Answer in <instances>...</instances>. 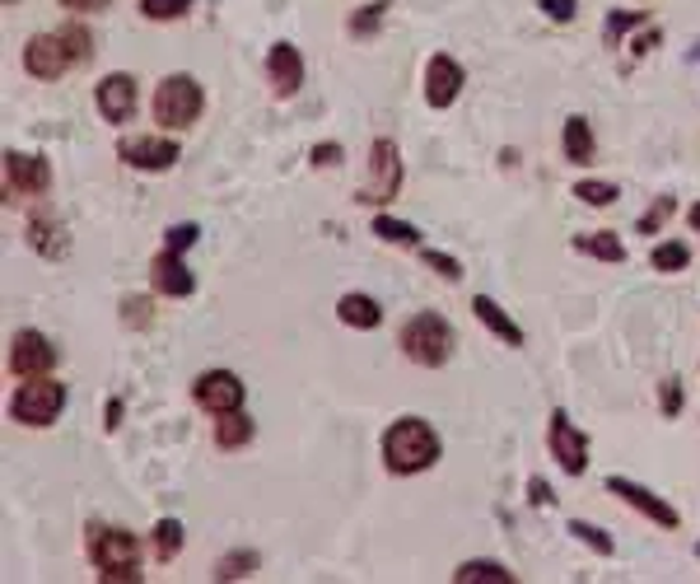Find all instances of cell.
Instances as JSON below:
<instances>
[{
    "mask_svg": "<svg viewBox=\"0 0 700 584\" xmlns=\"http://www.w3.org/2000/svg\"><path fill=\"white\" fill-rule=\"evenodd\" d=\"M57 33H61V43H66V52H70V61H76V66H89V61H94V33H89L80 20L61 24Z\"/></svg>",
    "mask_w": 700,
    "mask_h": 584,
    "instance_id": "cb8c5ba5",
    "label": "cell"
},
{
    "mask_svg": "<svg viewBox=\"0 0 700 584\" xmlns=\"http://www.w3.org/2000/svg\"><path fill=\"white\" fill-rule=\"evenodd\" d=\"M569 534H575V538H579L584 547H594V552H598V557H612V552H617V542H612V538H607V534H602V528H594V524H584V519H569Z\"/></svg>",
    "mask_w": 700,
    "mask_h": 584,
    "instance_id": "d6a6232c",
    "label": "cell"
},
{
    "mask_svg": "<svg viewBox=\"0 0 700 584\" xmlns=\"http://www.w3.org/2000/svg\"><path fill=\"white\" fill-rule=\"evenodd\" d=\"M313 169H331V164H341L346 159V150H341V145L337 141H323V145H313Z\"/></svg>",
    "mask_w": 700,
    "mask_h": 584,
    "instance_id": "74e56055",
    "label": "cell"
},
{
    "mask_svg": "<svg viewBox=\"0 0 700 584\" xmlns=\"http://www.w3.org/2000/svg\"><path fill=\"white\" fill-rule=\"evenodd\" d=\"M397 192H402V150H397V141L383 136V141L370 145V182L355 192V202L388 206Z\"/></svg>",
    "mask_w": 700,
    "mask_h": 584,
    "instance_id": "8992f818",
    "label": "cell"
},
{
    "mask_svg": "<svg viewBox=\"0 0 700 584\" xmlns=\"http://www.w3.org/2000/svg\"><path fill=\"white\" fill-rule=\"evenodd\" d=\"M658 38H663V33H658V29H650L644 38H635V43H631V57H650V52L658 47Z\"/></svg>",
    "mask_w": 700,
    "mask_h": 584,
    "instance_id": "b9f144b4",
    "label": "cell"
},
{
    "mask_svg": "<svg viewBox=\"0 0 700 584\" xmlns=\"http://www.w3.org/2000/svg\"><path fill=\"white\" fill-rule=\"evenodd\" d=\"M458 584H513V571H505L500 561H467V565H458L453 571Z\"/></svg>",
    "mask_w": 700,
    "mask_h": 584,
    "instance_id": "603a6c76",
    "label": "cell"
},
{
    "mask_svg": "<svg viewBox=\"0 0 700 584\" xmlns=\"http://www.w3.org/2000/svg\"><path fill=\"white\" fill-rule=\"evenodd\" d=\"M66 10H80V14H94V10H108L113 0H61Z\"/></svg>",
    "mask_w": 700,
    "mask_h": 584,
    "instance_id": "ee69618b",
    "label": "cell"
},
{
    "mask_svg": "<svg viewBox=\"0 0 700 584\" xmlns=\"http://www.w3.org/2000/svg\"><path fill=\"white\" fill-rule=\"evenodd\" d=\"M528 501H532V505H551V486H546L542 478H532V482H528Z\"/></svg>",
    "mask_w": 700,
    "mask_h": 584,
    "instance_id": "7bdbcfd3",
    "label": "cell"
},
{
    "mask_svg": "<svg viewBox=\"0 0 700 584\" xmlns=\"http://www.w3.org/2000/svg\"><path fill=\"white\" fill-rule=\"evenodd\" d=\"M122 412H126V407L113 397V403H108V422H103V426H108V430H117V426H122Z\"/></svg>",
    "mask_w": 700,
    "mask_h": 584,
    "instance_id": "f6af8a7d",
    "label": "cell"
},
{
    "mask_svg": "<svg viewBox=\"0 0 700 584\" xmlns=\"http://www.w3.org/2000/svg\"><path fill=\"white\" fill-rule=\"evenodd\" d=\"M192 397H196V407L211 412V416L238 412V407H244V379L229 374V370H206L192 383Z\"/></svg>",
    "mask_w": 700,
    "mask_h": 584,
    "instance_id": "30bf717a",
    "label": "cell"
},
{
    "mask_svg": "<svg viewBox=\"0 0 700 584\" xmlns=\"http://www.w3.org/2000/svg\"><path fill=\"white\" fill-rule=\"evenodd\" d=\"M52 370H57V346H52L43 333H33V327L14 333V341H10V374L14 379H38V374H52Z\"/></svg>",
    "mask_w": 700,
    "mask_h": 584,
    "instance_id": "ba28073f",
    "label": "cell"
},
{
    "mask_svg": "<svg viewBox=\"0 0 700 584\" xmlns=\"http://www.w3.org/2000/svg\"><path fill=\"white\" fill-rule=\"evenodd\" d=\"M472 314H476V323H482L486 333H495V337H500L505 346H523V341H528V337H523V327L513 323V318H509L505 308L495 304L490 295H476V300H472Z\"/></svg>",
    "mask_w": 700,
    "mask_h": 584,
    "instance_id": "ac0fdd59",
    "label": "cell"
},
{
    "mask_svg": "<svg viewBox=\"0 0 700 584\" xmlns=\"http://www.w3.org/2000/svg\"><path fill=\"white\" fill-rule=\"evenodd\" d=\"M575 0H542V14H546V20L551 24H569V20H575Z\"/></svg>",
    "mask_w": 700,
    "mask_h": 584,
    "instance_id": "ab89813d",
    "label": "cell"
},
{
    "mask_svg": "<svg viewBox=\"0 0 700 584\" xmlns=\"http://www.w3.org/2000/svg\"><path fill=\"white\" fill-rule=\"evenodd\" d=\"M696 557H700V542H696Z\"/></svg>",
    "mask_w": 700,
    "mask_h": 584,
    "instance_id": "c3c4849f",
    "label": "cell"
},
{
    "mask_svg": "<svg viewBox=\"0 0 700 584\" xmlns=\"http://www.w3.org/2000/svg\"><path fill=\"white\" fill-rule=\"evenodd\" d=\"M691 61H700V43H696V52H691Z\"/></svg>",
    "mask_w": 700,
    "mask_h": 584,
    "instance_id": "7dc6e473",
    "label": "cell"
},
{
    "mask_svg": "<svg viewBox=\"0 0 700 584\" xmlns=\"http://www.w3.org/2000/svg\"><path fill=\"white\" fill-rule=\"evenodd\" d=\"M267 80H271V89H275L281 99L300 94V85H304V57H300V47H294V43H275V47L267 52Z\"/></svg>",
    "mask_w": 700,
    "mask_h": 584,
    "instance_id": "2e32d148",
    "label": "cell"
},
{
    "mask_svg": "<svg viewBox=\"0 0 700 584\" xmlns=\"http://www.w3.org/2000/svg\"><path fill=\"white\" fill-rule=\"evenodd\" d=\"M66 407V383H57L52 374H38V379H24L20 393L10 397V416L20 426H52Z\"/></svg>",
    "mask_w": 700,
    "mask_h": 584,
    "instance_id": "277c9868",
    "label": "cell"
},
{
    "mask_svg": "<svg viewBox=\"0 0 700 584\" xmlns=\"http://www.w3.org/2000/svg\"><path fill=\"white\" fill-rule=\"evenodd\" d=\"M374 234L383 244H397V248H426V244H420V229L407 225V221H397V215H374Z\"/></svg>",
    "mask_w": 700,
    "mask_h": 584,
    "instance_id": "7402d4cb",
    "label": "cell"
},
{
    "mask_svg": "<svg viewBox=\"0 0 700 584\" xmlns=\"http://www.w3.org/2000/svg\"><path fill=\"white\" fill-rule=\"evenodd\" d=\"M463 85H467L463 61H453L449 52L430 57V66H426V103L430 108H453V99L463 94Z\"/></svg>",
    "mask_w": 700,
    "mask_h": 584,
    "instance_id": "5bb4252c",
    "label": "cell"
},
{
    "mask_svg": "<svg viewBox=\"0 0 700 584\" xmlns=\"http://www.w3.org/2000/svg\"><path fill=\"white\" fill-rule=\"evenodd\" d=\"M89 561L99 565V580H145L140 571V542L126 528L89 524Z\"/></svg>",
    "mask_w": 700,
    "mask_h": 584,
    "instance_id": "7a4b0ae2",
    "label": "cell"
},
{
    "mask_svg": "<svg viewBox=\"0 0 700 584\" xmlns=\"http://www.w3.org/2000/svg\"><path fill=\"white\" fill-rule=\"evenodd\" d=\"M52 234H57V225H52V221H29V244L38 248V252H47V258H61L66 239H52Z\"/></svg>",
    "mask_w": 700,
    "mask_h": 584,
    "instance_id": "4dcf8cb0",
    "label": "cell"
},
{
    "mask_svg": "<svg viewBox=\"0 0 700 584\" xmlns=\"http://www.w3.org/2000/svg\"><path fill=\"white\" fill-rule=\"evenodd\" d=\"M150 547H155V561H173L182 552V524L178 519H159Z\"/></svg>",
    "mask_w": 700,
    "mask_h": 584,
    "instance_id": "484cf974",
    "label": "cell"
},
{
    "mask_svg": "<svg viewBox=\"0 0 700 584\" xmlns=\"http://www.w3.org/2000/svg\"><path fill=\"white\" fill-rule=\"evenodd\" d=\"M10 5H14V0H10Z\"/></svg>",
    "mask_w": 700,
    "mask_h": 584,
    "instance_id": "681fc988",
    "label": "cell"
},
{
    "mask_svg": "<svg viewBox=\"0 0 700 584\" xmlns=\"http://www.w3.org/2000/svg\"><path fill=\"white\" fill-rule=\"evenodd\" d=\"M439 435L430 422H420V416H402V422L388 426V435H383V463H388V472H397V478H416V472H426L439 463Z\"/></svg>",
    "mask_w": 700,
    "mask_h": 584,
    "instance_id": "6da1fadb",
    "label": "cell"
},
{
    "mask_svg": "<svg viewBox=\"0 0 700 584\" xmlns=\"http://www.w3.org/2000/svg\"><path fill=\"white\" fill-rule=\"evenodd\" d=\"M52 188V169L47 159L10 150L5 155V202H29V196H43Z\"/></svg>",
    "mask_w": 700,
    "mask_h": 584,
    "instance_id": "52a82bcc",
    "label": "cell"
},
{
    "mask_svg": "<svg viewBox=\"0 0 700 584\" xmlns=\"http://www.w3.org/2000/svg\"><path fill=\"white\" fill-rule=\"evenodd\" d=\"M644 24V10H617L612 20H607V43H617L625 29H640Z\"/></svg>",
    "mask_w": 700,
    "mask_h": 584,
    "instance_id": "8d00e7d4",
    "label": "cell"
},
{
    "mask_svg": "<svg viewBox=\"0 0 700 584\" xmlns=\"http://www.w3.org/2000/svg\"><path fill=\"white\" fill-rule=\"evenodd\" d=\"M681 403H687L681 383H677V379H663V383H658V412H663V416H677V412H681Z\"/></svg>",
    "mask_w": 700,
    "mask_h": 584,
    "instance_id": "d590c367",
    "label": "cell"
},
{
    "mask_svg": "<svg viewBox=\"0 0 700 584\" xmlns=\"http://www.w3.org/2000/svg\"><path fill=\"white\" fill-rule=\"evenodd\" d=\"M561 145H565V164H594L598 141H594V126H588V117H569Z\"/></svg>",
    "mask_w": 700,
    "mask_h": 584,
    "instance_id": "ffe728a7",
    "label": "cell"
},
{
    "mask_svg": "<svg viewBox=\"0 0 700 584\" xmlns=\"http://www.w3.org/2000/svg\"><path fill=\"white\" fill-rule=\"evenodd\" d=\"M94 99H99V113H103L108 122H132V113H136V76L113 70V76L99 80Z\"/></svg>",
    "mask_w": 700,
    "mask_h": 584,
    "instance_id": "9a60e30c",
    "label": "cell"
},
{
    "mask_svg": "<svg viewBox=\"0 0 700 584\" xmlns=\"http://www.w3.org/2000/svg\"><path fill=\"white\" fill-rule=\"evenodd\" d=\"M117 159L132 164V169H140V173H169L182 159V145L178 141H155V136H132V141L117 145Z\"/></svg>",
    "mask_w": 700,
    "mask_h": 584,
    "instance_id": "8fae6325",
    "label": "cell"
},
{
    "mask_svg": "<svg viewBox=\"0 0 700 584\" xmlns=\"http://www.w3.org/2000/svg\"><path fill=\"white\" fill-rule=\"evenodd\" d=\"M687 262H691V248L681 239H668V244L654 248V271H681Z\"/></svg>",
    "mask_w": 700,
    "mask_h": 584,
    "instance_id": "1f68e13d",
    "label": "cell"
},
{
    "mask_svg": "<svg viewBox=\"0 0 700 584\" xmlns=\"http://www.w3.org/2000/svg\"><path fill=\"white\" fill-rule=\"evenodd\" d=\"M201 239V229L196 225H173L169 229V239H163V248H173V252H188L192 244Z\"/></svg>",
    "mask_w": 700,
    "mask_h": 584,
    "instance_id": "f35d334b",
    "label": "cell"
},
{
    "mask_svg": "<svg viewBox=\"0 0 700 584\" xmlns=\"http://www.w3.org/2000/svg\"><path fill=\"white\" fill-rule=\"evenodd\" d=\"M416 252H420V262L434 267L444 281H458V277H463V262H458V258H444V252H434V248H416Z\"/></svg>",
    "mask_w": 700,
    "mask_h": 584,
    "instance_id": "e575fe53",
    "label": "cell"
},
{
    "mask_svg": "<svg viewBox=\"0 0 700 584\" xmlns=\"http://www.w3.org/2000/svg\"><path fill=\"white\" fill-rule=\"evenodd\" d=\"M70 66H76V61H70L61 33H33V38H29V47H24V70H29V76L61 80Z\"/></svg>",
    "mask_w": 700,
    "mask_h": 584,
    "instance_id": "7c38bea8",
    "label": "cell"
},
{
    "mask_svg": "<svg viewBox=\"0 0 700 584\" xmlns=\"http://www.w3.org/2000/svg\"><path fill=\"white\" fill-rule=\"evenodd\" d=\"M122 308H126V314H122V318H126V323H132V327H145V323H150V314H145V308H150V304H145V300H126Z\"/></svg>",
    "mask_w": 700,
    "mask_h": 584,
    "instance_id": "60d3db41",
    "label": "cell"
},
{
    "mask_svg": "<svg viewBox=\"0 0 700 584\" xmlns=\"http://www.w3.org/2000/svg\"><path fill=\"white\" fill-rule=\"evenodd\" d=\"M257 565H262V557L257 552H234V557H219L215 561V580H248Z\"/></svg>",
    "mask_w": 700,
    "mask_h": 584,
    "instance_id": "83f0119b",
    "label": "cell"
},
{
    "mask_svg": "<svg viewBox=\"0 0 700 584\" xmlns=\"http://www.w3.org/2000/svg\"><path fill=\"white\" fill-rule=\"evenodd\" d=\"M546 445H551V459H556L569 478H584V472H588V440H584V430L569 422L565 412H551Z\"/></svg>",
    "mask_w": 700,
    "mask_h": 584,
    "instance_id": "9c48e42d",
    "label": "cell"
},
{
    "mask_svg": "<svg viewBox=\"0 0 700 584\" xmlns=\"http://www.w3.org/2000/svg\"><path fill=\"white\" fill-rule=\"evenodd\" d=\"M150 285L159 290V295H169V300H188L196 290V277L188 271V262H182V252L163 248L159 258L150 262Z\"/></svg>",
    "mask_w": 700,
    "mask_h": 584,
    "instance_id": "e0dca14e",
    "label": "cell"
},
{
    "mask_svg": "<svg viewBox=\"0 0 700 584\" xmlns=\"http://www.w3.org/2000/svg\"><path fill=\"white\" fill-rule=\"evenodd\" d=\"M607 491H612L617 501H625L631 509H640L644 519H654L658 528H677V524H681V515H677L668 501L654 496L650 486H640V482H631V478H607Z\"/></svg>",
    "mask_w": 700,
    "mask_h": 584,
    "instance_id": "4fadbf2b",
    "label": "cell"
},
{
    "mask_svg": "<svg viewBox=\"0 0 700 584\" xmlns=\"http://www.w3.org/2000/svg\"><path fill=\"white\" fill-rule=\"evenodd\" d=\"M402 356H407L411 364H426V370H439V364H449L453 356V327L444 314H434V308H426V314H411L407 323H402Z\"/></svg>",
    "mask_w": 700,
    "mask_h": 584,
    "instance_id": "3957f363",
    "label": "cell"
},
{
    "mask_svg": "<svg viewBox=\"0 0 700 584\" xmlns=\"http://www.w3.org/2000/svg\"><path fill=\"white\" fill-rule=\"evenodd\" d=\"M691 229H696V234H700V202H696V206H691Z\"/></svg>",
    "mask_w": 700,
    "mask_h": 584,
    "instance_id": "bcb514c9",
    "label": "cell"
},
{
    "mask_svg": "<svg viewBox=\"0 0 700 584\" xmlns=\"http://www.w3.org/2000/svg\"><path fill=\"white\" fill-rule=\"evenodd\" d=\"M201 108H206V94H201L196 76H169L159 89H155V122L169 126V132H182V126H192L201 117Z\"/></svg>",
    "mask_w": 700,
    "mask_h": 584,
    "instance_id": "5b68a950",
    "label": "cell"
},
{
    "mask_svg": "<svg viewBox=\"0 0 700 584\" xmlns=\"http://www.w3.org/2000/svg\"><path fill=\"white\" fill-rule=\"evenodd\" d=\"M192 5H196V0H140V14H145V20L169 24V20H182Z\"/></svg>",
    "mask_w": 700,
    "mask_h": 584,
    "instance_id": "f546056e",
    "label": "cell"
},
{
    "mask_svg": "<svg viewBox=\"0 0 700 584\" xmlns=\"http://www.w3.org/2000/svg\"><path fill=\"white\" fill-rule=\"evenodd\" d=\"M337 318L346 323V327H360V333H370V327H379L383 323V308H379V300L374 295H341L337 300Z\"/></svg>",
    "mask_w": 700,
    "mask_h": 584,
    "instance_id": "d6986e66",
    "label": "cell"
},
{
    "mask_svg": "<svg viewBox=\"0 0 700 584\" xmlns=\"http://www.w3.org/2000/svg\"><path fill=\"white\" fill-rule=\"evenodd\" d=\"M252 435H257V426H252V416L238 407V412H225L215 422V445L219 449H244V445H252Z\"/></svg>",
    "mask_w": 700,
    "mask_h": 584,
    "instance_id": "44dd1931",
    "label": "cell"
},
{
    "mask_svg": "<svg viewBox=\"0 0 700 584\" xmlns=\"http://www.w3.org/2000/svg\"><path fill=\"white\" fill-rule=\"evenodd\" d=\"M575 196L584 206H612L617 196H621V188L617 182H598V178H584V182H575Z\"/></svg>",
    "mask_w": 700,
    "mask_h": 584,
    "instance_id": "f1b7e54d",
    "label": "cell"
},
{
    "mask_svg": "<svg viewBox=\"0 0 700 584\" xmlns=\"http://www.w3.org/2000/svg\"><path fill=\"white\" fill-rule=\"evenodd\" d=\"M383 10H388V0H374V5H360L350 14V38H374L383 29Z\"/></svg>",
    "mask_w": 700,
    "mask_h": 584,
    "instance_id": "4316f807",
    "label": "cell"
},
{
    "mask_svg": "<svg viewBox=\"0 0 700 584\" xmlns=\"http://www.w3.org/2000/svg\"><path fill=\"white\" fill-rule=\"evenodd\" d=\"M575 248L579 252H594V258H602V262H625V244L617 239V234H579L575 239Z\"/></svg>",
    "mask_w": 700,
    "mask_h": 584,
    "instance_id": "d4e9b609",
    "label": "cell"
},
{
    "mask_svg": "<svg viewBox=\"0 0 700 584\" xmlns=\"http://www.w3.org/2000/svg\"><path fill=\"white\" fill-rule=\"evenodd\" d=\"M673 211H677V196H658V202L640 215V234H658V229H663V221H668Z\"/></svg>",
    "mask_w": 700,
    "mask_h": 584,
    "instance_id": "836d02e7",
    "label": "cell"
}]
</instances>
